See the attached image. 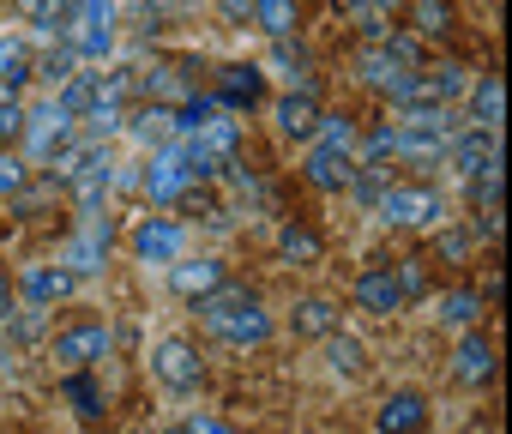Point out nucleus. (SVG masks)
<instances>
[{
  "label": "nucleus",
  "instance_id": "obj_19",
  "mask_svg": "<svg viewBox=\"0 0 512 434\" xmlns=\"http://www.w3.org/2000/svg\"><path fill=\"white\" fill-rule=\"evenodd\" d=\"M494 151H500V133H494V127H470V133H452V145H446V157H452L464 175H476V169H482Z\"/></svg>",
  "mask_w": 512,
  "mask_h": 434
},
{
  "label": "nucleus",
  "instance_id": "obj_5",
  "mask_svg": "<svg viewBox=\"0 0 512 434\" xmlns=\"http://www.w3.org/2000/svg\"><path fill=\"white\" fill-rule=\"evenodd\" d=\"M187 187H193V175H187V163H181V145H175V139L157 145L151 163H145V193H151V205H175V199H187Z\"/></svg>",
  "mask_w": 512,
  "mask_h": 434
},
{
  "label": "nucleus",
  "instance_id": "obj_38",
  "mask_svg": "<svg viewBox=\"0 0 512 434\" xmlns=\"http://www.w3.org/2000/svg\"><path fill=\"white\" fill-rule=\"evenodd\" d=\"M187 434H235V428H229V422H217V416H193V422H187Z\"/></svg>",
  "mask_w": 512,
  "mask_h": 434
},
{
  "label": "nucleus",
  "instance_id": "obj_43",
  "mask_svg": "<svg viewBox=\"0 0 512 434\" xmlns=\"http://www.w3.org/2000/svg\"><path fill=\"white\" fill-rule=\"evenodd\" d=\"M169 434H187V428H169Z\"/></svg>",
  "mask_w": 512,
  "mask_h": 434
},
{
  "label": "nucleus",
  "instance_id": "obj_18",
  "mask_svg": "<svg viewBox=\"0 0 512 434\" xmlns=\"http://www.w3.org/2000/svg\"><path fill=\"white\" fill-rule=\"evenodd\" d=\"M121 127H133V139H145V145L157 151V145L175 139V109H169V103H139V109H127Z\"/></svg>",
  "mask_w": 512,
  "mask_h": 434
},
{
  "label": "nucleus",
  "instance_id": "obj_34",
  "mask_svg": "<svg viewBox=\"0 0 512 434\" xmlns=\"http://www.w3.org/2000/svg\"><path fill=\"white\" fill-rule=\"evenodd\" d=\"M25 181H31L25 157L19 151H0V193H25Z\"/></svg>",
  "mask_w": 512,
  "mask_h": 434
},
{
  "label": "nucleus",
  "instance_id": "obj_11",
  "mask_svg": "<svg viewBox=\"0 0 512 434\" xmlns=\"http://www.w3.org/2000/svg\"><path fill=\"white\" fill-rule=\"evenodd\" d=\"M356 302H362L368 314L392 320V314L404 308V284H398V272H392V266H368V272L356 278Z\"/></svg>",
  "mask_w": 512,
  "mask_h": 434
},
{
  "label": "nucleus",
  "instance_id": "obj_40",
  "mask_svg": "<svg viewBox=\"0 0 512 434\" xmlns=\"http://www.w3.org/2000/svg\"><path fill=\"white\" fill-rule=\"evenodd\" d=\"M223 13H229V19H247V13H253V0H223Z\"/></svg>",
  "mask_w": 512,
  "mask_h": 434
},
{
  "label": "nucleus",
  "instance_id": "obj_10",
  "mask_svg": "<svg viewBox=\"0 0 512 434\" xmlns=\"http://www.w3.org/2000/svg\"><path fill=\"white\" fill-rule=\"evenodd\" d=\"M133 254L145 266H175L181 260V224H169V217H145V224L133 230Z\"/></svg>",
  "mask_w": 512,
  "mask_h": 434
},
{
  "label": "nucleus",
  "instance_id": "obj_15",
  "mask_svg": "<svg viewBox=\"0 0 512 434\" xmlns=\"http://www.w3.org/2000/svg\"><path fill=\"white\" fill-rule=\"evenodd\" d=\"M73 284H79V278H73L67 266H25V278H19V290H25L37 308H55V302H67V296H73Z\"/></svg>",
  "mask_w": 512,
  "mask_h": 434
},
{
  "label": "nucleus",
  "instance_id": "obj_4",
  "mask_svg": "<svg viewBox=\"0 0 512 434\" xmlns=\"http://www.w3.org/2000/svg\"><path fill=\"white\" fill-rule=\"evenodd\" d=\"M464 91V67H428V73H404L392 103L398 109H416V103H452Z\"/></svg>",
  "mask_w": 512,
  "mask_h": 434
},
{
  "label": "nucleus",
  "instance_id": "obj_42",
  "mask_svg": "<svg viewBox=\"0 0 512 434\" xmlns=\"http://www.w3.org/2000/svg\"><path fill=\"white\" fill-rule=\"evenodd\" d=\"M7 97H13V91H7V85H0V103H7Z\"/></svg>",
  "mask_w": 512,
  "mask_h": 434
},
{
  "label": "nucleus",
  "instance_id": "obj_16",
  "mask_svg": "<svg viewBox=\"0 0 512 434\" xmlns=\"http://www.w3.org/2000/svg\"><path fill=\"white\" fill-rule=\"evenodd\" d=\"M428 428V398L422 392H392L380 404V434H422Z\"/></svg>",
  "mask_w": 512,
  "mask_h": 434
},
{
  "label": "nucleus",
  "instance_id": "obj_9",
  "mask_svg": "<svg viewBox=\"0 0 512 434\" xmlns=\"http://www.w3.org/2000/svg\"><path fill=\"white\" fill-rule=\"evenodd\" d=\"M103 260H109V224H103V217H91V224L61 248V266H67L73 278H97Z\"/></svg>",
  "mask_w": 512,
  "mask_h": 434
},
{
  "label": "nucleus",
  "instance_id": "obj_28",
  "mask_svg": "<svg viewBox=\"0 0 512 434\" xmlns=\"http://www.w3.org/2000/svg\"><path fill=\"white\" fill-rule=\"evenodd\" d=\"M314 145H326V151H356V121H350V115H320V121H314Z\"/></svg>",
  "mask_w": 512,
  "mask_h": 434
},
{
  "label": "nucleus",
  "instance_id": "obj_41",
  "mask_svg": "<svg viewBox=\"0 0 512 434\" xmlns=\"http://www.w3.org/2000/svg\"><path fill=\"white\" fill-rule=\"evenodd\" d=\"M7 314H13V284L0 278V320H7Z\"/></svg>",
  "mask_w": 512,
  "mask_h": 434
},
{
  "label": "nucleus",
  "instance_id": "obj_23",
  "mask_svg": "<svg viewBox=\"0 0 512 434\" xmlns=\"http://www.w3.org/2000/svg\"><path fill=\"white\" fill-rule=\"evenodd\" d=\"M314 121H320V103H314V91H290V97L278 103V127H284L290 139H314Z\"/></svg>",
  "mask_w": 512,
  "mask_h": 434
},
{
  "label": "nucleus",
  "instance_id": "obj_32",
  "mask_svg": "<svg viewBox=\"0 0 512 434\" xmlns=\"http://www.w3.org/2000/svg\"><path fill=\"white\" fill-rule=\"evenodd\" d=\"M416 31L422 37H446L452 31V7L446 0H416Z\"/></svg>",
  "mask_w": 512,
  "mask_h": 434
},
{
  "label": "nucleus",
  "instance_id": "obj_36",
  "mask_svg": "<svg viewBox=\"0 0 512 434\" xmlns=\"http://www.w3.org/2000/svg\"><path fill=\"white\" fill-rule=\"evenodd\" d=\"M67 398L79 404V416H97V410H103V398H97V386H91L85 374H73V380H67Z\"/></svg>",
  "mask_w": 512,
  "mask_h": 434
},
{
  "label": "nucleus",
  "instance_id": "obj_27",
  "mask_svg": "<svg viewBox=\"0 0 512 434\" xmlns=\"http://www.w3.org/2000/svg\"><path fill=\"white\" fill-rule=\"evenodd\" d=\"M79 7H85V0H31V25L55 37V31H67V25H73V13H79Z\"/></svg>",
  "mask_w": 512,
  "mask_h": 434
},
{
  "label": "nucleus",
  "instance_id": "obj_25",
  "mask_svg": "<svg viewBox=\"0 0 512 434\" xmlns=\"http://www.w3.org/2000/svg\"><path fill=\"white\" fill-rule=\"evenodd\" d=\"M55 103H61V109H67V115L79 121V115H85V109L97 103V73H67V79L55 85Z\"/></svg>",
  "mask_w": 512,
  "mask_h": 434
},
{
  "label": "nucleus",
  "instance_id": "obj_13",
  "mask_svg": "<svg viewBox=\"0 0 512 434\" xmlns=\"http://www.w3.org/2000/svg\"><path fill=\"white\" fill-rule=\"evenodd\" d=\"M404 73H410V67H404L386 43H362V49H356V79H362V85H374V91H386V97H392Z\"/></svg>",
  "mask_w": 512,
  "mask_h": 434
},
{
  "label": "nucleus",
  "instance_id": "obj_17",
  "mask_svg": "<svg viewBox=\"0 0 512 434\" xmlns=\"http://www.w3.org/2000/svg\"><path fill=\"white\" fill-rule=\"evenodd\" d=\"M302 169H308V181H314L320 193H338V187H350V181H356V163H350V151H326V145H314Z\"/></svg>",
  "mask_w": 512,
  "mask_h": 434
},
{
  "label": "nucleus",
  "instance_id": "obj_29",
  "mask_svg": "<svg viewBox=\"0 0 512 434\" xmlns=\"http://www.w3.org/2000/svg\"><path fill=\"white\" fill-rule=\"evenodd\" d=\"M278 254L308 266V260H320V236H314V230H302V224H290V230L278 236Z\"/></svg>",
  "mask_w": 512,
  "mask_h": 434
},
{
  "label": "nucleus",
  "instance_id": "obj_24",
  "mask_svg": "<svg viewBox=\"0 0 512 434\" xmlns=\"http://www.w3.org/2000/svg\"><path fill=\"white\" fill-rule=\"evenodd\" d=\"M169 284H175L181 296H193V302H199V296H211V290L223 284V260H187V266H175V272H169Z\"/></svg>",
  "mask_w": 512,
  "mask_h": 434
},
{
  "label": "nucleus",
  "instance_id": "obj_22",
  "mask_svg": "<svg viewBox=\"0 0 512 434\" xmlns=\"http://www.w3.org/2000/svg\"><path fill=\"white\" fill-rule=\"evenodd\" d=\"M470 109H476V127H494V133H500V115H506V85H500V73H482V79L470 85Z\"/></svg>",
  "mask_w": 512,
  "mask_h": 434
},
{
  "label": "nucleus",
  "instance_id": "obj_39",
  "mask_svg": "<svg viewBox=\"0 0 512 434\" xmlns=\"http://www.w3.org/2000/svg\"><path fill=\"white\" fill-rule=\"evenodd\" d=\"M440 254H446V260H464V254H470V242H464V236H446V242H440Z\"/></svg>",
  "mask_w": 512,
  "mask_h": 434
},
{
  "label": "nucleus",
  "instance_id": "obj_26",
  "mask_svg": "<svg viewBox=\"0 0 512 434\" xmlns=\"http://www.w3.org/2000/svg\"><path fill=\"white\" fill-rule=\"evenodd\" d=\"M253 19H260V31L272 43H284L296 31V0H253Z\"/></svg>",
  "mask_w": 512,
  "mask_h": 434
},
{
  "label": "nucleus",
  "instance_id": "obj_30",
  "mask_svg": "<svg viewBox=\"0 0 512 434\" xmlns=\"http://www.w3.org/2000/svg\"><path fill=\"white\" fill-rule=\"evenodd\" d=\"M476 314H482V296H470V290L440 296V320H446V326H476Z\"/></svg>",
  "mask_w": 512,
  "mask_h": 434
},
{
  "label": "nucleus",
  "instance_id": "obj_6",
  "mask_svg": "<svg viewBox=\"0 0 512 434\" xmlns=\"http://www.w3.org/2000/svg\"><path fill=\"white\" fill-rule=\"evenodd\" d=\"M109 350H115V332H109L103 320L67 326V332L55 338V362H61V368H73V374H79V368H91V362H103Z\"/></svg>",
  "mask_w": 512,
  "mask_h": 434
},
{
  "label": "nucleus",
  "instance_id": "obj_20",
  "mask_svg": "<svg viewBox=\"0 0 512 434\" xmlns=\"http://www.w3.org/2000/svg\"><path fill=\"white\" fill-rule=\"evenodd\" d=\"M290 326H296V338H332V332H338V302H326V296H302L296 314H290Z\"/></svg>",
  "mask_w": 512,
  "mask_h": 434
},
{
  "label": "nucleus",
  "instance_id": "obj_31",
  "mask_svg": "<svg viewBox=\"0 0 512 434\" xmlns=\"http://www.w3.org/2000/svg\"><path fill=\"white\" fill-rule=\"evenodd\" d=\"M326 356H332V374H362V344L350 332H332L326 338Z\"/></svg>",
  "mask_w": 512,
  "mask_h": 434
},
{
  "label": "nucleus",
  "instance_id": "obj_3",
  "mask_svg": "<svg viewBox=\"0 0 512 434\" xmlns=\"http://www.w3.org/2000/svg\"><path fill=\"white\" fill-rule=\"evenodd\" d=\"M61 37H67L73 61H103V55L115 49V7H109V0H85Z\"/></svg>",
  "mask_w": 512,
  "mask_h": 434
},
{
  "label": "nucleus",
  "instance_id": "obj_33",
  "mask_svg": "<svg viewBox=\"0 0 512 434\" xmlns=\"http://www.w3.org/2000/svg\"><path fill=\"white\" fill-rule=\"evenodd\" d=\"M73 67H79V61H73V49H67V43H61V49H49V55H43V61H37V73H31V79H43V85H49V91H55V85H61V79H67V73H73Z\"/></svg>",
  "mask_w": 512,
  "mask_h": 434
},
{
  "label": "nucleus",
  "instance_id": "obj_21",
  "mask_svg": "<svg viewBox=\"0 0 512 434\" xmlns=\"http://www.w3.org/2000/svg\"><path fill=\"white\" fill-rule=\"evenodd\" d=\"M31 73H37V61H31V49H25V37H7V31H0V85L19 97V85H31Z\"/></svg>",
  "mask_w": 512,
  "mask_h": 434
},
{
  "label": "nucleus",
  "instance_id": "obj_1",
  "mask_svg": "<svg viewBox=\"0 0 512 434\" xmlns=\"http://www.w3.org/2000/svg\"><path fill=\"white\" fill-rule=\"evenodd\" d=\"M199 320H205V332L223 338V344H266V338H272L266 302L253 296V290H241V284H217L211 296H199Z\"/></svg>",
  "mask_w": 512,
  "mask_h": 434
},
{
  "label": "nucleus",
  "instance_id": "obj_12",
  "mask_svg": "<svg viewBox=\"0 0 512 434\" xmlns=\"http://www.w3.org/2000/svg\"><path fill=\"white\" fill-rule=\"evenodd\" d=\"M266 97V79H260V67H247V61H235V67H223L217 73V103L235 115V109H253Z\"/></svg>",
  "mask_w": 512,
  "mask_h": 434
},
{
  "label": "nucleus",
  "instance_id": "obj_7",
  "mask_svg": "<svg viewBox=\"0 0 512 434\" xmlns=\"http://www.w3.org/2000/svg\"><path fill=\"white\" fill-rule=\"evenodd\" d=\"M151 368H157V380H163L169 392H193V386L205 380V362H199V350H193L187 338H163L157 356H151Z\"/></svg>",
  "mask_w": 512,
  "mask_h": 434
},
{
  "label": "nucleus",
  "instance_id": "obj_2",
  "mask_svg": "<svg viewBox=\"0 0 512 434\" xmlns=\"http://www.w3.org/2000/svg\"><path fill=\"white\" fill-rule=\"evenodd\" d=\"M374 211L398 230H428V224H446V199L434 187H380L374 193Z\"/></svg>",
  "mask_w": 512,
  "mask_h": 434
},
{
  "label": "nucleus",
  "instance_id": "obj_14",
  "mask_svg": "<svg viewBox=\"0 0 512 434\" xmlns=\"http://www.w3.org/2000/svg\"><path fill=\"white\" fill-rule=\"evenodd\" d=\"M494 368H500L494 344H488L482 332H464V344H458V356H452V374H458L464 386H488V380H494Z\"/></svg>",
  "mask_w": 512,
  "mask_h": 434
},
{
  "label": "nucleus",
  "instance_id": "obj_35",
  "mask_svg": "<svg viewBox=\"0 0 512 434\" xmlns=\"http://www.w3.org/2000/svg\"><path fill=\"white\" fill-rule=\"evenodd\" d=\"M19 133H25V103L7 97V103H0V145H13Z\"/></svg>",
  "mask_w": 512,
  "mask_h": 434
},
{
  "label": "nucleus",
  "instance_id": "obj_8",
  "mask_svg": "<svg viewBox=\"0 0 512 434\" xmlns=\"http://www.w3.org/2000/svg\"><path fill=\"white\" fill-rule=\"evenodd\" d=\"M67 133H73V115L49 97L43 109H25V133L19 139H31V157H55L61 145H67Z\"/></svg>",
  "mask_w": 512,
  "mask_h": 434
},
{
  "label": "nucleus",
  "instance_id": "obj_37",
  "mask_svg": "<svg viewBox=\"0 0 512 434\" xmlns=\"http://www.w3.org/2000/svg\"><path fill=\"white\" fill-rule=\"evenodd\" d=\"M392 272H398V284H404V302H410V296H422V290H428V272H422V260H398V266H392Z\"/></svg>",
  "mask_w": 512,
  "mask_h": 434
}]
</instances>
